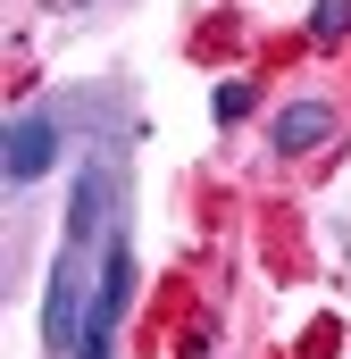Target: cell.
<instances>
[{"instance_id": "obj_7", "label": "cell", "mask_w": 351, "mask_h": 359, "mask_svg": "<svg viewBox=\"0 0 351 359\" xmlns=\"http://www.w3.org/2000/svg\"><path fill=\"white\" fill-rule=\"evenodd\" d=\"M76 359H117V334H84V351Z\"/></svg>"}, {"instance_id": "obj_4", "label": "cell", "mask_w": 351, "mask_h": 359, "mask_svg": "<svg viewBox=\"0 0 351 359\" xmlns=\"http://www.w3.org/2000/svg\"><path fill=\"white\" fill-rule=\"evenodd\" d=\"M318 142H335V100H284L267 117V151L276 159H310Z\"/></svg>"}, {"instance_id": "obj_3", "label": "cell", "mask_w": 351, "mask_h": 359, "mask_svg": "<svg viewBox=\"0 0 351 359\" xmlns=\"http://www.w3.org/2000/svg\"><path fill=\"white\" fill-rule=\"evenodd\" d=\"M126 309H134V234L117 226V234L100 243V268H92V326L84 334H117Z\"/></svg>"}, {"instance_id": "obj_6", "label": "cell", "mask_w": 351, "mask_h": 359, "mask_svg": "<svg viewBox=\"0 0 351 359\" xmlns=\"http://www.w3.org/2000/svg\"><path fill=\"white\" fill-rule=\"evenodd\" d=\"M209 109H218V126H243V117L260 109V84H243V76H226V84L209 92Z\"/></svg>"}, {"instance_id": "obj_5", "label": "cell", "mask_w": 351, "mask_h": 359, "mask_svg": "<svg viewBox=\"0 0 351 359\" xmlns=\"http://www.w3.org/2000/svg\"><path fill=\"white\" fill-rule=\"evenodd\" d=\"M310 42L318 50H343L351 42V0H310Z\"/></svg>"}, {"instance_id": "obj_2", "label": "cell", "mask_w": 351, "mask_h": 359, "mask_svg": "<svg viewBox=\"0 0 351 359\" xmlns=\"http://www.w3.org/2000/svg\"><path fill=\"white\" fill-rule=\"evenodd\" d=\"M84 326H92L84 251L59 243V259H51V292H42V351H51V359H76V351H84Z\"/></svg>"}, {"instance_id": "obj_8", "label": "cell", "mask_w": 351, "mask_h": 359, "mask_svg": "<svg viewBox=\"0 0 351 359\" xmlns=\"http://www.w3.org/2000/svg\"><path fill=\"white\" fill-rule=\"evenodd\" d=\"M184 359H209V326H192V334H184Z\"/></svg>"}, {"instance_id": "obj_1", "label": "cell", "mask_w": 351, "mask_h": 359, "mask_svg": "<svg viewBox=\"0 0 351 359\" xmlns=\"http://www.w3.org/2000/svg\"><path fill=\"white\" fill-rule=\"evenodd\" d=\"M59 151H67V109H59V100L17 109V117H8V134H0V176H8V192L42 184L51 168H59Z\"/></svg>"}]
</instances>
